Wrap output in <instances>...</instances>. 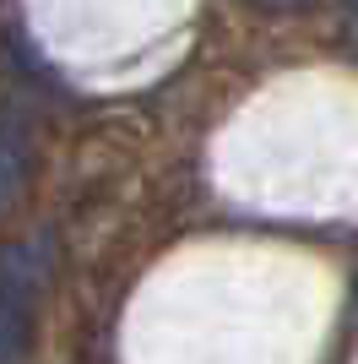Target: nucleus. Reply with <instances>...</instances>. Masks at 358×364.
<instances>
[{
    "label": "nucleus",
    "instance_id": "nucleus-1",
    "mask_svg": "<svg viewBox=\"0 0 358 364\" xmlns=\"http://www.w3.org/2000/svg\"><path fill=\"white\" fill-rule=\"evenodd\" d=\"M55 277V234L38 228L0 250V364H22L33 348V321Z\"/></svg>",
    "mask_w": 358,
    "mask_h": 364
},
{
    "label": "nucleus",
    "instance_id": "nucleus-2",
    "mask_svg": "<svg viewBox=\"0 0 358 364\" xmlns=\"http://www.w3.org/2000/svg\"><path fill=\"white\" fill-rule=\"evenodd\" d=\"M28 174H33V136H28V125L0 120V218L22 201Z\"/></svg>",
    "mask_w": 358,
    "mask_h": 364
}]
</instances>
